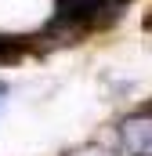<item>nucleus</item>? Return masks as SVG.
<instances>
[{"instance_id":"nucleus-1","label":"nucleus","mask_w":152,"mask_h":156,"mask_svg":"<svg viewBox=\"0 0 152 156\" xmlns=\"http://www.w3.org/2000/svg\"><path fill=\"white\" fill-rule=\"evenodd\" d=\"M127 0H54V18L76 22L83 33L87 29H105L123 18Z\"/></svg>"},{"instance_id":"nucleus-2","label":"nucleus","mask_w":152,"mask_h":156,"mask_svg":"<svg viewBox=\"0 0 152 156\" xmlns=\"http://www.w3.org/2000/svg\"><path fill=\"white\" fill-rule=\"evenodd\" d=\"M119 145L130 156H145L152 149V113H134L119 123Z\"/></svg>"},{"instance_id":"nucleus-3","label":"nucleus","mask_w":152,"mask_h":156,"mask_svg":"<svg viewBox=\"0 0 152 156\" xmlns=\"http://www.w3.org/2000/svg\"><path fill=\"white\" fill-rule=\"evenodd\" d=\"M26 51H29V40L0 33V66H11V62H18V58H22Z\"/></svg>"},{"instance_id":"nucleus-4","label":"nucleus","mask_w":152,"mask_h":156,"mask_svg":"<svg viewBox=\"0 0 152 156\" xmlns=\"http://www.w3.org/2000/svg\"><path fill=\"white\" fill-rule=\"evenodd\" d=\"M4 91H7V87H4V83H0V94H4Z\"/></svg>"},{"instance_id":"nucleus-5","label":"nucleus","mask_w":152,"mask_h":156,"mask_svg":"<svg viewBox=\"0 0 152 156\" xmlns=\"http://www.w3.org/2000/svg\"><path fill=\"white\" fill-rule=\"evenodd\" d=\"M149 113H152V105H149Z\"/></svg>"}]
</instances>
